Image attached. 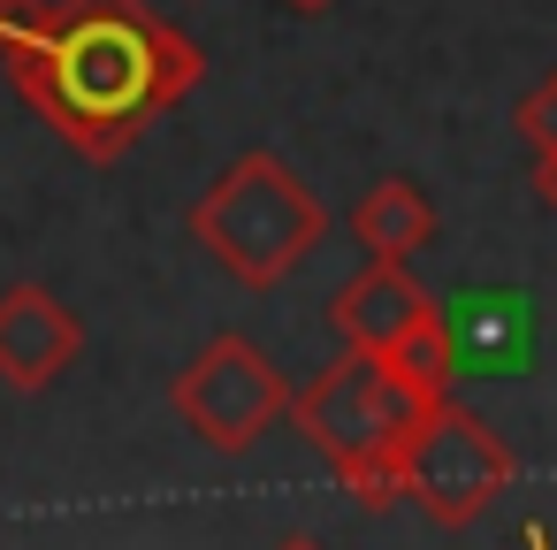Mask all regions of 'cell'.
<instances>
[{
    "instance_id": "1",
    "label": "cell",
    "mask_w": 557,
    "mask_h": 550,
    "mask_svg": "<svg viewBox=\"0 0 557 550\" xmlns=\"http://www.w3.org/2000/svg\"><path fill=\"white\" fill-rule=\"evenodd\" d=\"M9 70L16 93L85 161H115L161 108H176L199 85L207 54L146 0H54V24L32 47H16Z\"/></svg>"
},
{
    "instance_id": "2",
    "label": "cell",
    "mask_w": 557,
    "mask_h": 550,
    "mask_svg": "<svg viewBox=\"0 0 557 550\" xmlns=\"http://www.w3.org/2000/svg\"><path fill=\"white\" fill-rule=\"evenodd\" d=\"M435 413V398H420L389 359H374V352H344L313 390H298L290 398V420H298V436L351 481V497L359 504H397V497H412V436H420V420Z\"/></svg>"
},
{
    "instance_id": "3",
    "label": "cell",
    "mask_w": 557,
    "mask_h": 550,
    "mask_svg": "<svg viewBox=\"0 0 557 550\" xmlns=\"http://www.w3.org/2000/svg\"><path fill=\"white\" fill-rule=\"evenodd\" d=\"M329 230L321 192L268 146H252L245 161H230L199 207H191V237L214 253V268H230L245 291H275Z\"/></svg>"
},
{
    "instance_id": "4",
    "label": "cell",
    "mask_w": 557,
    "mask_h": 550,
    "mask_svg": "<svg viewBox=\"0 0 557 550\" xmlns=\"http://www.w3.org/2000/svg\"><path fill=\"white\" fill-rule=\"evenodd\" d=\"M169 405L184 413V428H191L199 443L245 451V443H260V436L290 413V390H283V375H275V359H268L260 344L214 337V344L176 375Z\"/></svg>"
},
{
    "instance_id": "5",
    "label": "cell",
    "mask_w": 557,
    "mask_h": 550,
    "mask_svg": "<svg viewBox=\"0 0 557 550\" xmlns=\"http://www.w3.org/2000/svg\"><path fill=\"white\" fill-rule=\"evenodd\" d=\"M511 489V443L473 420L466 405H435L412 436V504L435 520V527H466L481 520L496 497Z\"/></svg>"
},
{
    "instance_id": "6",
    "label": "cell",
    "mask_w": 557,
    "mask_h": 550,
    "mask_svg": "<svg viewBox=\"0 0 557 550\" xmlns=\"http://www.w3.org/2000/svg\"><path fill=\"white\" fill-rule=\"evenodd\" d=\"M85 329L47 283H9L0 291V382L9 390H47L77 367Z\"/></svg>"
},
{
    "instance_id": "7",
    "label": "cell",
    "mask_w": 557,
    "mask_h": 550,
    "mask_svg": "<svg viewBox=\"0 0 557 550\" xmlns=\"http://www.w3.org/2000/svg\"><path fill=\"white\" fill-rule=\"evenodd\" d=\"M443 306L412 283V268L405 260H367L336 298H329V329L344 337V352H374V359H389L412 329H428Z\"/></svg>"
},
{
    "instance_id": "8",
    "label": "cell",
    "mask_w": 557,
    "mask_h": 550,
    "mask_svg": "<svg viewBox=\"0 0 557 550\" xmlns=\"http://www.w3.org/2000/svg\"><path fill=\"white\" fill-rule=\"evenodd\" d=\"M351 237H359L374 260H412V253H428V237H435V199H428L412 176H382V184L351 207Z\"/></svg>"
},
{
    "instance_id": "9",
    "label": "cell",
    "mask_w": 557,
    "mask_h": 550,
    "mask_svg": "<svg viewBox=\"0 0 557 550\" xmlns=\"http://www.w3.org/2000/svg\"><path fill=\"white\" fill-rule=\"evenodd\" d=\"M450 337H458V359L511 367L527 352V298L519 291H473V298L450 306Z\"/></svg>"
},
{
    "instance_id": "10",
    "label": "cell",
    "mask_w": 557,
    "mask_h": 550,
    "mask_svg": "<svg viewBox=\"0 0 557 550\" xmlns=\"http://www.w3.org/2000/svg\"><path fill=\"white\" fill-rule=\"evenodd\" d=\"M519 138L534 146V161H557V70L519 100Z\"/></svg>"
},
{
    "instance_id": "11",
    "label": "cell",
    "mask_w": 557,
    "mask_h": 550,
    "mask_svg": "<svg viewBox=\"0 0 557 550\" xmlns=\"http://www.w3.org/2000/svg\"><path fill=\"white\" fill-rule=\"evenodd\" d=\"M527 550H549V535H542V527H527Z\"/></svg>"
},
{
    "instance_id": "12",
    "label": "cell",
    "mask_w": 557,
    "mask_h": 550,
    "mask_svg": "<svg viewBox=\"0 0 557 550\" xmlns=\"http://www.w3.org/2000/svg\"><path fill=\"white\" fill-rule=\"evenodd\" d=\"M275 550H321V542H306V535H290V542H275Z\"/></svg>"
},
{
    "instance_id": "13",
    "label": "cell",
    "mask_w": 557,
    "mask_h": 550,
    "mask_svg": "<svg viewBox=\"0 0 557 550\" xmlns=\"http://www.w3.org/2000/svg\"><path fill=\"white\" fill-rule=\"evenodd\" d=\"M290 9H306V16H321V9H329V0H290Z\"/></svg>"
}]
</instances>
